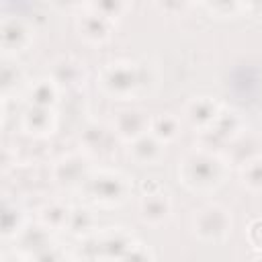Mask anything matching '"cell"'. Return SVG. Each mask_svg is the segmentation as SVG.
Returning a JSON list of instances; mask_svg holds the SVG:
<instances>
[{"label": "cell", "instance_id": "obj_24", "mask_svg": "<svg viewBox=\"0 0 262 262\" xmlns=\"http://www.w3.org/2000/svg\"><path fill=\"white\" fill-rule=\"evenodd\" d=\"M23 227H25L23 211L16 205L6 203L4 205V211H2V233H4V237L18 235L23 231Z\"/></svg>", "mask_w": 262, "mask_h": 262}, {"label": "cell", "instance_id": "obj_30", "mask_svg": "<svg viewBox=\"0 0 262 262\" xmlns=\"http://www.w3.org/2000/svg\"><path fill=\"white\" fill-rule=\"evenodd\" d=\"M164 186L160 184V182H156L154 178H149V180H145L143 184H141V194H151V192H158V190H162Z\"/></svg>", "mask_w": 262, "mask_h": 262}, {"label": "cell", "instance_id": "obj_16", "mask_svg": "<svg viewBox=\"0 0 262 262\" xmlns=\"http://www.w3.org/2000/svg\"><path fill=\"white\" fill-rule=\"evenodd\" d=\"M164 143L158 141L151 133L135 139L127 147V156L137 164V166H156L164 158Z\"/></svg>", "mask_w": 262, "mask_h": 262}, {"label": "cell", "instance_id": "obj_2", "mask_svg": "<svg viewBox=\"0 0 262 262\" xmlns=\"http://www.w3.org/2000/svg\"><path fill=\"white\" fill-rule=\"evenodd\" d=\"M98 88L119 100H129L141 88V68L133 61H111L98 72Z\"/></svg>", "mask_w": 262, "mask_h": 262}, {"label": "cell", "instance_id": "obj_17", "mask_svg": "<svg viewBox=\"0 0 262 262\" xmlns=\"http://www.w3.org/2000/svg\"><path fill=\"white\" fill-rule=\"evenodd\" d=\"M115 133L102 125V123H88L80 135V145L84 147V154L86 156H102V154H108L111 151V141H113Z\"/></svg>", "mask_w": 262, "mask_h": 262}, {"label": "cell", "instance_id": "obj_14", "mask_svg": "<svg viewBox=\"0 0 262 262\" xmlns=\"http://www.w3.org/2000/svg\"><path fill=\"white\" fill-rule=\"evenodd\" d=\"M262 156V137L256 131H244L233 143L227 145V162L242 168Z\"/></svg>", "mask_w": 262, "mask_h": 262}, {"label": "cell", "instance_id": "obj_20", "mask_svg": "<svg viewBox=\"0 0 262 262\" xmlns=\"http://www.w3.org/2000/svg\"><path fill=\"white\" fill-rule=\"evenodd\" d=\"M18 239H20V250L27 252L33 258H37L39 254L51 250V246H49V229L43 227V225L23 229L18 233Z\"/></svg>", "mask_w": 262, "mask_h": 262}, {"label": "cell", "instance_id": "obj_10", "mask_svg": "<svg viewBox=\"0 0 262 262\" xmlns=\"http://www.w3.org/2000/svg\"><path fill=\"white\" fill-rule=\"evenodd\" d=\"M133 237L123 227H108L96 235V254L106 262H119L133 246Z\"/></svg>", "mask_w": 262, "mask_h": 262}, {"label": "cell", "instance_id": "obj_4", "mask_svg": "<svg viewBox=\"0 0 262 262\" xmlns=\"http://www.w3.org/2000/svg\"><path fill=\"white\" fill-rule=\"evenodd\" d=\"M190 227L196 239L205 244H217L231 233L233 217L227 207L219 203H207L192 213Z\"/></svg>", "mask_w": 262, "mask_h": 262}, {"label": "cell", "instance_id": "obj_7", "mask_svg": "<svg viewBox=\"0 0 262 262\" xmlns=\"http://www.w3.org/2000/svg\"><path fill=\"white\" fill-rule=\"evenodd\" d=\"M149 125H151V117L145 111L137 108V106L121 108L113 117V133L119 139L127 141V143L147 135L149 133Z\"/></svg>", "mask_w": 262, "mask_h": 262}, {"label": "cell", "instance_id": "obj_6", "mask_svg": "<svg viewBox=\"0 0 262 262\" xmlns=\"http://www.w3.org/2000/svg\"><path fill=\"white\" fill-rule=\"evenodd\" d=\"M92 174V166L86 154L82 151H72L53 162L51 176L57 184L74 188V186H84L88 176Z\"/></svg>", "mask_w": 262, "mask_h": 262}, {"label": "cell", "instance_id": "obj_29", "mask_svg": "<svg viewBox=\"0 0 262 262\" xmlns=\"http://www.w3.org/2000/svg\"><path fill=\"white\" fill-rule=\"evenodd\" d=\"M205 6L213 12H219L221 16H233L244 8V4H237V2H215V4H205Z\"/></svg>", "mask_w": 262, "mask_h": 262}, {"label": "cell", "instance_id": "obj_9", "mask_svg": "<svg viewBox=\"0 0 262 262\" xmlns=\"http://www.w3.org/2000/svg\"><path fill=\"white\" fill-rule=\"evenodd\" d=\"M86 63L78 59L76 55H61L51 63L49 78L63 90L68 88H80L86 82Z\"/></svg>", "mask_w": 262, "mask_h": 262}, {"label": "cell", "instance_id": "obj_13", "mask_svg": "<svg viewBox=\"0 0 262 262\" xmlns=\"http://www.w3.org/2000/svg\"><path fill=\"white\" fill-rule=\"evenodd\" d=\"M172 215V199L162 188L151 194H141L139 199V217L147 225H162Z\"/></svg>", "mask_w": 262, "mask_h": 262}, {"label": "cell", "instance_id": "obj_25", "mask_svg": "<svg viewBox=\"0 0 262 262\" xmlns=\"http://www.w3.org/2000/svg\"><path fill=\"white\" fill-rule=\"evenodd\" d=\"M86 6H90L92 10H96L98 14H102V16H106L108 20H117L119 16H123L125 14V10L129 8V4L127 2H121V0H104V2H90V4H86Z\"/></svg>", "mask_w": 262, "mask_h": 262}, {"label": "cell", "instance_id": "obj_31", "mask_svg": "<svg viewBox=\"0 0 262 262\" xmlns=\"http://www.w3.org/2000/svg\"><path fill=\"white\" fill-rule=\"evenodd\" d=\"M258 262H262V252H258Z\"/></svg>", "mask_w": 262, "mask_h": 262}, {"label": "cell", "instance_id": "obj_12", "mask_svg": "<svg viewBox=\"0 0 262 262\" xmlns=\"http://www.w3.org/2000/svg\"><path fill=\"white\" fill-rule=\"evenodd\" d=\"M221 108L223 106L211 96H194L184 104V121L201 133L215 123Z\"/></svg>", "mask_w": 262, "mask_h": 262}, {"label": "cell", "instance_id": "obj_15", "mask_svg": "<svg viewBox=\"0 0 262 262\" xmlns=\"http://www.w3.org/2000/svg\"><path fill=\"white\" fill-rule=\"evenodd\" d=\"M57 127V115L55 108H39L29 106L23 113V129L33 137H47Z\"/></svg>", "mask_w": 262, "mask_h": 262}, {"label": "cell", "instance_id": "obj_19", "mask_svg": "<svg viewBox=\"0 0 262 262\" xmlns=\"http://www.w3.org/2000/svg\"><path fill=\"white\" fill-rule=\"evenodd\" d=\"M70 215H72V207H68V205L59 203V201H51V203L41 207L39 221L49 231H57V229H68Z\"/></svg>", "mask_w": 262, "mask_h": 262}, {"label": "cell", "instance_id": "obj_5", "mask_svg": "<svg viewBox=\"0 0 262 262\" xmlns=\"http://www.w3.org/2000/svg\"><path fill=\"white\" fill-rule=\"evenodd\" d=\"M244 131H246V123H244L242 115L235 108H225L223 106L219 117L215 119V123L209 129L199 133L201 147L217 151V149L227 147L229 143H233Z\"/></svg>", "mask_w": 262, "mask_h": 262}, {"label": "cell", "instance_id": "obj_21", "mask_svg": "<svg viewBox=\"0 0 262 262\" xmlns=\"http://www.w3.org/2000/svg\"><path fill=\"white\" fill-rule=\"evenodd\" d=\"M180 127H182V123H180V119L176 115H172V113H160V115L151 117L149 133L158 141H162L166 145V143L174 141L180 135Z\"/></svg>", "mask_w": 262, "mask_h": 262}, {"label": "cell", "instance_id": "obj_28", "mask_svg": "<svg viewBox=\"0 0 262 262\" xmlns=\"http://www.w3.org/2000/svg\"><path fill=\"white\" fill-rule=\"evenodd\" d=\"M246 235H248L250 246H252L256 252H262V217L254 219V221L248 225Z\"/></svg>", "mask_w": 262, "mask_h": 262}, {"label": "cell", "instance_id": "obj_26", "mask_svg": "<svg viewBox=\"0 0 262 262\" xmlns=\"http://www.w3.org/2000/svg\"><path fill=\"white\" fill-rule=\"evenodd\" d=\"M23 80H25V74H23V70H20V66L16 61H6L2 66V92H4V96L12 88L20 86Z\"/></svg>", "mask_w": 262, "mask_h": 262}, {"label": "cell", "instance_id": "obj_11", "mask_svg": "<svg viewBox=\"0 0 262 262\" xmlns=\"http://www.w3.org/2000/svg\"><path fill=\"white\" fill-rule=\"evenodd\" d=\"M76 29L80 33V37L86 41V43H92V45H100L104 41L111 39L113 35V29H115V23L108 20L106 16L98 14L96 10H92L90 6H86V10L78 16L76 20Z\"/></svg>", "mask_w": 262, "mask_h": 262}, {"label": "cell", "instance_id": "obj_3", "mask_svg": "<svg viewBox=\"0 0 262 262\" xmlns=\"http://www.w3.org/2000/svg\"><path fill=\"white\" fill-rule=\"evenodd\" d=\"M84 192L100 207H119L131 194V182L117 170H92L84 182Z\"/></svg>", "mask_w": 262, "mask_h": 262}, {"label": "cell", "instance_id": "obj_8", "mask_svg": "<svg viewBox=\"0 0 262 262\" xmlns=\"http://www.w3.org/2000/svg\"><path fill=\"white\" fill-rule=\"evenodd\" d=\"M33 41V27L23 16H4L0 23V43L6 53H20Z\"/></svg>", "mask_w": 262, "mask_h": 262}, {"label": "cell", "instance_id": "obj_18", "mask_svg": "<svg viewBox=\"0 0 262 262\" xmlns=\"http://www.w3.org/2000/svg\"><path fill=\"white\" fill-rule=\"evenodd\" d=\"M59 86L47 76L39 78L29 86V106H39V108H55L59 100Z\"/></svg>", "mask_w": 262, "mask_h": 262}, {"label": "cell", "instance_id": "obj_23", "mask_svg": "<svg viewBox=\"0 0 262 262\" xmlns=\"http://www.w3.org/2000/svg\"><path fill=\"white\" fill-rule=\"evenodd\" d=\"M239 180L248 190L262 192V156L239 168Z\"/></svg>", "mask_w": 262, "mask_h": 262}, {"label": "cell", "instance_id": "obj_1", "mask_svg": "<svg viewBox=\"0 0 262 262\" xmlns=\"http://www.w3.org/2000/svg\"><path fill=\"white\" fill-rule=\"evenodd\" d=\"M227 164L229 162L219 151L199 145L178 158L176 176L186 190L194 194H211L223 184L227 176Z\"/></svg>", "mask_w": 262, "mask_h": 262}, {"label": "cell", "instance_id": "obj_27", "mask_svg": "<svg viewBox=\"0 0 262 262\" xmlns=\"http://www.w3.org/2000/svg\"><path fill=\"white\" fill-rule=\"evenodd\" d=\"M119 262H154V256H151V252H149L147 246L135 242V244L131 246V250H129Z\"/></svg>", "mask_w": 262, "mask_h": 262}, {"label": "cell", "instance_id": "obj_22", "mask_svg": "<svg viewBox=\"0 0 262 262\" xmlns=\"http://www.w3.org/2000/svg\"><path fill=\"white\" fill-rule=\"evenodd\" d=\"M94 227V215L86 207H72L68 231L72 235H88Z\"/></svg>", "mask_w": 262, "mask_h": 262}]
</instances>
